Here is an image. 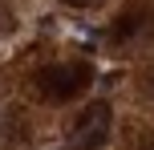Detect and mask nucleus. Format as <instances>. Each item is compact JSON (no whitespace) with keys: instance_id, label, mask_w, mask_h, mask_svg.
Instances as JSON below:
<instances>
[{"instance_id":"obj_1","label":"nucleus","mask_w":154,"mask_h":150,"mask_svg":"<svg viewBox=\"0 0 154 150\" xmlns=\"http://www.w3.org/2000/svg\"><path fill=\"white\" fill-rule=\"evenodd\" d=\"M89 81H93V73H89V65H81V61L49 65V69L37 73V89L49 97V102H69V97L89 89Z\"/></svg>"},{"instance_id":"obj_2","label":"nucleus","mask_w":154,"mask_h":150,"mask_svg":"<svg viewBox=\"0 0 154 150\" xmlns=\"http://www.w3.org/2000/svg\"><path fill=\"white\" fill-rule=\"evenodd\" d=\"M109 126H114V110H109L106 102H93L89 110L77 118V126H73V150H97V146H106V138H109Z\"/></svg>"},{"instance_id":"obj_3","label":"nucleus","mask_w":154,"mask_h":150,"mask_svg":"<svg viewBox=\"0 0 154 150\" xmlns=\"http://www.w3.org/2000/svg\"><path fill=\"white\" fill-rule=\"evenodd\" d=\"M150 12H154L150 4H130V8L114 20V41H130V37H138V32L150 24Z\"/></svg>"},{"instance_id":"obj_4","label":"nucleus","mask_w":154,"mask_h":150,"mask_svg":"<svg viewBox=\"0 0 154 150\" xmlns=\"http://www.w3.org/2000/svg\"><path fill=\"white\" fill-rule=\"evenodd\" d=\"M69 4H77V8H89V4H97V0H69Z\"/></svg>"},{"instance_id":"obj_5","label":"nucleus","mask_w":154,"mask_h":150,"mask_svg":"<svg viewBox=\"0 0 154 150\" xmlns=\"http://www.w3.org/2000/svg\"><path fill=\"white\" fill-rule=\"evenodd\" d=\"M150 93H154V73H150Z\"/></svg>"}]
</instances>
